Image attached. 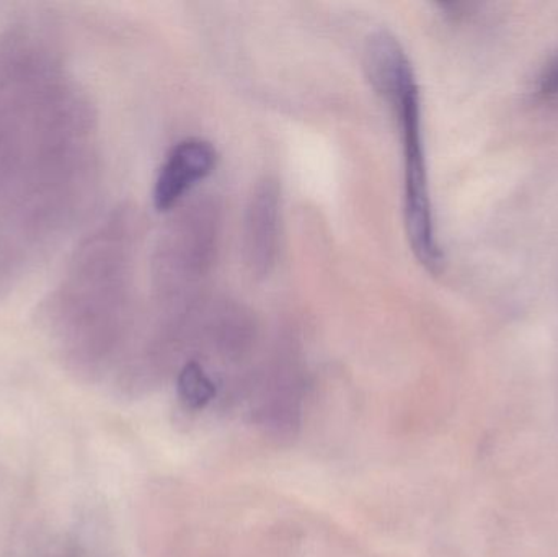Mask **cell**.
Instances as JSON below:
<instances>
[{
    "instance_id": "cell-1",
    "label": "cell",
    "mask_w": 558,
    "mask_h": 557,
    "mask_svg": "<svg viewBox=\"0 0 558 557\" xmlns=\"http://www.w3.org/2000/svg\"><path fill=\"white\" fill-rule=\"evenodd\" d=\"M364 68L374 90L386 101L399 123L403 153V213L410 247L422 267L429 274H439L445 257L436 234L423 133L422 94L415 71L399 39L386 29L367 39Z\"/></svg>"
},
{
    "instance_id": "cell-2",
    "label": "cell",
    "mask_w": 558,
    "mask_h": 557,
    "mask_svg": "<svg viewBox=\"0 0 558 557\" xmlns=\"http://www.w3.org/2000/svg\"><path fill=\"white\" fill-rule=\"evenodd\" d=\"M219 208L213 199H199L183 209L160 239L156 278L167 294H182L211 270L218 251Z\"/></svg>"
},
{
    "instance_id": "cell-3",
    "label": "cell",
    "mask_w": 558,
    "mask_h": 557,
    "mask_svg": "<svg viewBox=\"0 0 558 557\" xmlns=\"http://www.w3.org/2000/svg\"><path fill=\"white\" fill-rule=\"evenodd\" d=\"M281 228V189L277 180L265 177L248 199L244 225L245 261L252 274L265 277L277 262Z\"/></svg>"
},
{
    "instance_id": "cell-4",
    "label": "cell",
    "mask_w": 558,
    "mask_h": 557,
    "mask_svg": "<svg viewBox=\"0 0 558 557\" xmlns=\"http://www.w3.org/2000/svg\"><path fill=\"white\" fill-rule=\"evenodd\" d=\"M216 164L218 150L209 141L202 137L180 141L160 167L154 183V206L159 211L179 206L199 182L211 175Z\"/></svg>"
},
{
    "instance_id": "cell-5",
    "label": "cell",
    "mask_w": 558,
    "mask_h": 557,
    "mask_svg": "<svg viewBox=\"0 0 558 557\" xmlns=\"http://www.w3.org/2000/svg\"><path fill=\"white\" fill-rule=\"evenodd\" d=\"M179 389L182 398L196 408H202L216 395L215 383L205 368L196 362H190L183 366L179 376Z\"/></svg>"
},
{
    "instance_id": "cell-6",
    "label": "cell",
    "mask_w": 558,
    "mask_h": 557,
    "mask_svg": "<svg viewBox=\"0 0 558 557\" xmlns=\"http://www.w3.org/2000/svg\"><path fill=\"white\" fill-rule=\"evenodd\" d=\"M536 95L543 101L558 100V55L541 72L536 82Z\"/></svg>"
}]
</instances>
